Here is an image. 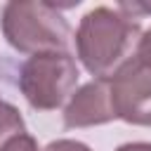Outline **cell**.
<instances>
[{
    "instance_id": "cell-1",
    "label": "cell",
    "mask_w": 151,
    "mask_h": 151,
    "mask_svg": "<svg viewBox=\"0 0 151 151\" xmlns=\"http://www.w3.org/2000/svg\"><path fill=\"white\" fill-rule=\"evenodd\" d=\"M137 21L113 7H94L83 14L76 28V57L92 78H111L139 42Z\"/></svg>"
},
{
    "instance_id": "cell-5",
    "label": "cell",
    "mask_w": 151,
    "mask_h": 151,
    "mask_svg": "<svg viewBox=\"0 0 151 151\" xmlns=\"http://www.w3.org/2000/svg\"><path fill=\"white\" fill-rule=\"evenodd\" d=\"M64 127L78 130V127H94L116 120L109 78H92L90 83L80 85L71 99L64 106Z\"/></svg>"
},
{
    "instance_id": "cell-7",
    "label": "cell",
    "mask_w": 151,
    "mask_h": 151,
    "mask_svg": "<svg viewBox=\"0 0 151 151\" xmlns=\"http://www.w3.org/2000/svg\"><path fill=\"white\" fill-rule=\"evenodd\" d=\"M116 9L123 12V14L130 17V19H137V17L151 14V2H144V0H132V2H127V0H123V2H118Z\"/></svg>"
},
{
    "instance_id": "cell-10",
    "label": "cell",
    "mask_w": 151,
    "mask_h": 151,
    "mask_svg": "<svg viewBox=\"0 0 151 151\" xmlns=\"http://www.w3.org/2000/svg\"><path fill=\"white\" fill-rule=\"evenodd\" d=\"M134 54H137L139 59H144L146 64H151V28L142 31V35H139V42H137V50H134Z\"/></svg>"
},
{
    "instance_id": "cell-6",
    "label": "cell",
    "mask_w": 151,
    "mask_h": 151,
    "mask_svg": "<svg viewBox=\"0 0 151 151\" xmlns=\"http://www.w3.org/2000/svg\"><path fill=\"white\" fill-rule=\"evenodd\" d=\"M24 132H26V123H24L19 109L0 97V149L9 139H14V137H19Z\"/></svg>"
},
{
    "instance_id": "cell-2",
    "label": "cell",
    "mask_w": 151,
    "mask_h": 151,
    "mask_svg": "<svg viewBox=\"0 0 151 151\" xmlns=\"http://www.w3.org/2000/svg\"><path fill=\"white\" fill-rule=\"evenodd\" d=\"M64 5L47 0H12L2 7V35L21 54L68 52L71 26L59 12Z\"/></svg>"
},
{
    "instance_id": "cell-9",
    "label": "cell",
    "mask_w": 151,
    "mask_h": 151,
    "mask_svg": "<svg viewBox=\"0 0 151 151\" xmlns=\"http://www.w3.org/2000/svg\"><path fill=\"white\" fill-rule=\"evenodd\" d=\"M40 151H92V149L78 139H54Z\"/></svg>"
},
{
    "instance_id": "cell-8",
    "label": "cell",
    "mask_w": 151,
    "mask_h": 151,
    "mask_svg": "<svg viewBox=\"0 0 151 151\" xmlns=\"http://www.w3.org/2000/svg\"><path fill=\"white\" fill-rule=\"evenodd\" d=\"M0 151H40V149H38V142H35L28 132H24V134L9 139Z\"/></svg>"
},
{
    "instance_id": "cell-4",
    "label": "cell",
    "mask_w": 151,
    "mask_h": 151,
    "mask_svg": "<svg viewBox=\"0 0 151 151\" xmlns=\"http://www.w3.org/2000/svg\"><path fill=\"white\" fill-rule=\"evenodd\" d=\"M116 118L130 125H151V64L132 54L109 78Z\"/></svg>"
},
{
    "instance_id": "cell-3",
    "label": "cell",
    "mask_w": 151,
    "mask_h": 151,
    "mask_svg": "<svg viewBox=\"0 0 151 151\" xmlns=\"http://www.w3.org/2000/svg\"><path fill=\"white\" fill-rule=\"evenodd\" d=\"M78 64L71 52H45L28 57L19 68V90L28 106L54 111L78 87Z\"/></svg>"
},
{
    "instance_id": "cell-11",
    "label": "cell",
    "mask_w": 151,
    "mask_h": 151,
    "mask_svg": "<svg viewBox=\"0 0 151 151\" xmlns=\"http://www.w3.org/2000/svg\"><path fill=\"white\" fill-rule=\"evenodd\" d=\"M116 151H151V142H127L120 144Z\"/></svg>"
}]
</instances>
